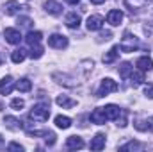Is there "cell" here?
I'll use <instances>...</instances> for the list:
<instances>
[{
	"mask_svg": "<svg viewBox=\"0 0 153 152\" xmlns=\"http://www.w3.org/2000/svg\"><path fill=\"white\" fill-rule=\"evenodd\" d=\"M48 116H50V106L48 104H36L29 113V118L34 122H46Z\"/></svg>",
	"mask_w": 153,
	"mask_h": 152,
	"instance_id": "6da1fadb",
	"label": "cell"
},
{
	"mask_svg": "<svg viewBox=\"0 0 153 152\" xmlns=\"http://www.w3.org/2000/svg\"><path fill=\"white\" fill-rule=\"evenodd\" d=\"M116 90H117V82H116L114 79H111V77H105V79L102 81L98 91H96V97H105V95L112 93Z\"/></svg>",
	"mask_w": 153,
	"mask_h": 152,
	"instance_id": "7a4b0ae2",
	"label": "cell"
},
{
	"mask_svg": "<svg viewBox=\"0 0 153 152\" xmlns=\"http://www.w3.org/2000/svg\"><path fill=\"white\" fill-rule=\"evenodd\" d=\"M137 39L135 36H132L130 32H125V38H123V43L119 45V48L123 50V52H134L135 48H137Z\"/></svg>",
	"mask_w": 153,
	"mask_h": 152,
	"instance_id": "3957f363",
	"label": "cell"
},
{
	"mask_svg": "<svg viewBox=\"0 0 153 152\" xmlns=\"http://www.w3.org/2000/svg\"><path fill=\"white\" fill-rule=\"evenodd\" d=\"M48 45H50L52 48H59V50H62V48L68 47V38L62 36V34H52V36L48 38Z\"/></svg>",
	"mask_w": 153,
	"mask_h": 152,
	"instance_id": "277c9868",
	"label": "cell"
},
{
	"mask_svg": "<svg viewBox=\"0 0 153 152\" xmlns=\"http://www.w3.org/2000/svg\"><path fill=\"white\" fill-rule=\"evenodd\" d=\"M4 38H5L7 43H11V45H18V43L22 41V34H20V31H18V29L7 27V29L4 31Z\"/></svg>",
	"mask_w": 153,
	"mask_h": 152,
	"instance_id": "5b68a950",
	"label": "cell"
},
{
	"mask_svg": "<svg viewBox=\"0 0 153 152\" xmlns=\"http://www.w3.org/2000/svg\"><path fill=\"white\" fill-rule=\"evenodd\" d=\"M103 23H105V20H103L100 14H91V16L87 18V22H85V25H87L89 31H100V29L103 27Z\"/></svg>",
	"mask_w": 153,
	"mask_h": 152,
	"instance_id": "8992f818",
	"label": "cell"
},
{
	"mask_svg": "<svg viewBox=\"0 0 153 152\" xmlns=\"http://www.w3.org/2000/svg\"><path fill=\"white\" fill-rule=\"evenodd\" d=\"M14 86H16V84H14V79L11 75H5L0 81V93H2V95H9V93L14 90Z\"/></svg>",
	"mask_w": 153,
	"mask_h": 152,
	"instance_id": "52a82bcc",
	"label": "cell"
},
{
	"mask_svg": "<svg viewBox=\"0 0 153 152\" xmlns=\"http://www.w3.org/2000/svg\"><path fill=\"white\" fill-rule=\"evenodd\" d=\"M91 122L93 123H96V125H103L109 118H107V114H105V111H103V108H96L93 113H91Z\"/></svg>",
	"mask_w": 153,
	"mask_h": 152,
	"instance_id": "ba28073f",
	"label": "cell"
},
{
	"mask_svg": "<svg viewBox=\"0 0 153 152\" xmlns=\"http://www.w3.org/2000/svg\"><path fill=\"white\" fill-rule=\"evenodd\" d=\"M43 7H45V11H46L48 14H53V16H57V14L62 13V5H61L59 2H55V0H46Z\"/></svg>",
	"mask_w": 153,
	"mask_h": 152,
	"instance_id": "9c48e42d",
	"label": "cell"
},
{
	"mask_svg": "<svg viewBox=\"0 0 153 152\" xmlns=\"http://www.w3.org/2000/svg\"><path fill=\"white\" fill-rule=\"evenodd\" d=\"M121 22H123V13H121L119 9L109 11V14H107V23H111L112 27H117Z\"/></svg>",
	"mask_w": 153,
	"mask_h": 152,
	"instance_id": "30bf717a",
	"label": "cell"
},
{
	"mask_svg": "<svg viewBox=\"0 0 153 152\" xmlns=\"http://www.w3.org/2000/svg\"><path fill=\"white\" fill-rule=\"evenodd\" d=\"M135 66H137L139 70H143V72H150V70H153L152 57H150V56H143V57H139L137 63H135Z\"/></svg>",
	"mask_w": 153,
	"mask_h": 152,
	"instance_id": "8fae6325",
	"label": "cell"
},
{
	"mask_svg": "<svg viewBox=\"0 0 153 152\" xmlns=\"http://www.w3.org/2000/svg\"><path fill=\"white\" fill-rule=\"evenodd\" d=\"M103 111H105V114H107L109 120H117L119 114L123 113V109H121L119 106H116V104H109V106H105Z\"/></svg>",
	"mask_w": 153,
	"mask_h": 152,
	"instance_id": "7c38bea8",
	"label": "cell"
},
{
	"mask_svg": "<svg viewBox=\"0 0 153 152\" xmlns=\"http://www.w3.org/2000/svg\"><path fill=\"white\" fill-rule=\"evenodd\" d=\"M27 5H20L16 0H9V2H5V5H4V11H5V14H9V16H13V14H16L20 9H25Z\"/></svg>",
	"mask_w": 153,
	"mask_h": 152,
	"instance_id": "4fadbf2b",
	"label": "cell"
},
{
	"mask_svg": "<svg viewBox=\"0 0 153 152\" xmlns=\"http://www.w3.org/2000/svg\"><path fill=\"white\" fill-rule=\"evenodd\" d=\"M89 147H91V150H102V149H105V134L98 132V134L91 140Z\"/></svg>",
	"mask_w": 153,
	"mask_h": 152,
	"instance_id": "5bb4252c",
	"label": "cell"
},
{
	"mask_svg": "<svg viewBox=\"0 0 153 152\" xmlns=\"http://www.w3.org/2000/svg\"><path fill=\"white\" fill-rule=\"evenodd\" d=\"M55 102H57V106H61V108H64V109H71V108L76 106V100L70 99L68 95H59V97L55 99Z\"/></svg>",
	"mask_w": 153,
	"mask_h": 152,
	"instance_id": "9a60e30c",
	"label": "cell"
},
{
	"mask_svg": "<svg viewBox=\"0 0 153 152\" xmlns=\"http://www.w3.org/2000/svg\"><path fill=\"white\" fill-rule=\"evenodd\" d=\"M4 123H5V127L11 129V131H20V129H23V123H22L18 118H14V116H5V118H4Z\"/></svg>",
	"mask_w": 153,
	"mask_h": 152,
	"instance_id": "2e32d148",
	"label": "cell"
},
{
	"mask_svg": "<svg viewBox=\"0 0 153 152\" xmlns=\"http://www.w3.org/2000/svg\"><path fill=\"white\" fill-rule=\"evenodd\" d=\"M66 147H68L70 150H78V149L84 147V140H82L80 136H70V138L66 140Z\"/></svg>",
	"mask_w": 153,
	"mask_h": 152,
	"instance_id": "e0dca14e",
	"label": "cell"
},
{
	"mask_svg": "<svg viewBox=\"0 0 153 152\" xmlns=\"http://www.w3.org/2000/svg\"><path fill=\"white\" fill-rule=\"evenodd\" d=\"M128 77H130V82H132L134 88H137V86H141V84L144 82V72H143V70H137V72L132 70V74Z\"/></svg>",
	"mask_w": 153,
	"mask_h": 152,
	"instance_id": "ac0fdd59",
	"label": "cell"
},
{
	"mask_svg": "<svg viewBox=\"0 0 153 152\" xmlns=\"http://www.w3.org/2000/svg\"><path fill=\"white\" fill-rule=\"evenodd\" d=\"M135 129H139V131H150V132H153V116L146 118V120H137V122H135Z\"/></svg>",
	"mask_w": 153,
	"mask_h": 152,
	"instance_id": "d6986e66",
	"label": "cell"
},
{
	"mask_svg": "<svg viewBox=\"0 0 153 152\" xmlns=\"http://www.w3.org/2000/svg\"><path fill=\"white\" fill-rule=\"evenodd\" d=\"M119 52H121V48H119V45H116V47H112L105 56H103V63H107V65H111V63H114L116 57L119 56Z\"/></svg>",
	"mask_w": 153,
	"mask_h": 152,
	"instance_id": "ffe728a7",
	"label": "cell"
},
{
	"mask_svg": "<svg viewBox=\"0 0 153 152\" xmlns=\"http://www.w3.org/2000/svg\"><path fill=\"white\" fill-rule=\"evenodd\" d=\"M80 16L76 14V13H70L68 16H66V27H70V29H78L80 27Z\"/></svg>",
	"mask_w": 153,
	"mask_h": 152,
	"instance_id": "44dd1931",
	"label": "cell"
},
{
	"mask_svg": "<svg viewBox=\"0 0 153 152\" xmlns=\"http://www.w3.org/2000/svg\"><path fill=\"white\" fill-rule=\"evenodd\" d=\"M55 125H57L59 129H68V127H71V118H70V116L57 114V116H55Z\"/></svg>",
	"mask_w": 153,
	"mask_h": 152,
	"instance_id": "7402d4cb",
	"label": "cell"
},
{
	"mask_svg": "<svg viewBox=\"0 0 153 152\" xmlns=\"http://www.w3.org/2000/svg\"><path fill=\"white\" fill-rule=\"evenodd\" d=\"M41 38H43V34H41L39 31H29V34H27L25 41L32 47V45H38L39 41H41Z\"/></svg>",
	"mask_w": 153,
	"mask_h": 152,
	"instance_id": "603a6c76",
	"label": "cell"
},
{
	"mask_svg": "<svg viewBox=\"0 0 153 152\" xmlns=\"http://www.w3.org/2000/svg\"><path fill=\"white\" fill-rule=\"evenodd\" d=\"M150 2H153V0H123V4L126 7H130V9H139V7H143V5H146Z\"/></svg>",
	"mask_w": 153,
	"mask_h": 152,
	"instance_id": "cb8c5ba5",
	"label": "cell"
},
{
	"mask_svg": "<svg viewBox=\"0 0 153 152\" xmlns=\"http://www.w3.org/2000/svg\"><path fill=\"white\" fill-rule=\"evenodd\" d=\"M27 57V50H23V48H16L13 54H11V59H13V63H22L23 59Z\"/></svg>",
	"mask_w": 153,
	"mask_h": 152,
	"instance_id": "d4e9b609",
	"label": "cell"
},
{
	"mask_svg": "<svg viewBox=\"0 0 153 152\" xmlns=\"http://www.w3.org/2000/svg\"><path fill=\"white\" fill-rule=\"evenodd\" d=\"M16 88H18V91H30V88H32V82L27 79V77H23V79H20L18 82H16Z\"/></svg>",
	"mask_w": 153,
	"mask_h": 152,
	"instance_id": "484cf974",
	"label": "cell"
},
{
	"mask_svg": "<svg viewBox=\"0 0 153 152\" xmlns=\"http://www.w3.org/2000/svg\"><path fill=\"white\" fill-rule=\"evenodd\" d=\"M43 52H45V50H43V47L38 43V45H32V47H30V52H29V56H30L32 59H39V57L43 56Z\"/></svg>",
	"mask_w": 153,
	"mask_h": 152,
	"instance_id": "4316f807",
	"label": "cell"
},
{
	"mask_svg": "<svg viewBox=\"0 0 153 152\" xmlns=\"http://www.w3.org/2000/svg\"><path fill=\"white\" fill-rule=\"evenodd\" d=\"M132 70H134V68H132L130 63H123V65L119 66V75L123 77V79H126V77L132 74Z\"/></svg>",
	"mask_w": 153,
	"mask_h": 152,
	"instance_id": "83f0119b",
	"label": "cell"
},
{
	"mask_svg": "<svg viewBox=\"0 0 153 152\" xmlns=\"http://www.w3.org/2000/svg\"><path fill=\"white\" fill-rule=\"evenodd\" d=\"M139 149H143V145L137 143V141H128L126 145L119 147V150H139Z\"/></svg>",
	"mask_w": 153,
	"mask_h": 152,
	"instance_id": "f1b7e54d",
	"label": "cell"
},
{
	"mask_svg": "<svg viewBox=\"0 0 153 152\" xmlns=\"http://www.w3.org/2000/svg\"><path fill=\"white\" fill-rule=\"evenodd\" d=\"M23 106H25L23 99H13V100H11V108H13V109H16V111L23 109Z\"/></svg>",
	"mask_w": 153,
	"mask_h": 152,
	"instance_id": "f546056e",
	"label": "cell"
},
{
	"mask_svg": "<svg viewBox=\"0 0 153 152\" xmlns=\"http://www.w3.org/2000/svg\"><path fill=\"white\" fill-rule=\"evenodd\" d=\"M43 136H45V140H46L48 145H53V143H55V134H53V132H50V131H43Z\"/></svg>",
	"mask_w": 153,
	"mask_h": 152,
	"instance_id": "4dcf8cb0",
	"label": "cell"
},
{
	"mask_svg": "<svg viewBox=\"0 0 153 152\" xmlns=\"http://www.w3.org/2000/svg\"><path fill=\"white\" fill-rule=\"evenodd\" d=\"M126 116H128V113H126V111H125V109H123V113L119 114V118H117V120H116V122H117V125H119V127H126Z\"/></svg>",
	"mask_w": 153,
	"mask_h": 152,
	"instance_id": "1f68e13d",
	"label": "cell"
},
{
	"mask_svg": "<svg viewBox=\"0 0 153 152\" xmlns=\"http://www.w3.org/2000/svg\"><path fill=\"white\" fill-rule=\"evenodd\" d=\"M18 23H20V27H27V29H30L32 20H30V18H20V20H18Z\"/></svg>",
	"mask_w": 153,
	"mask_h": 152,
	"instance_id": "d6a6232c",
	"label": "cell"
},
{
	"mask_svg": "<svg viewBox=\"0 0 153 152\" xmlns=\"http://www.w3.org/2000/svg\"><path fill=\"white\" fill-rule=\"evenodd\" d=\"M7 150H16V152H22V150H23V147H22L20 143L13 141V143H9V145H7Z\"/></svg>",
	"mask_w": 153,
	"mask_h": 152,
	"instance_id": "836d02e7",
	"label": "cell"
},
{
	"mask_svg": "<svg viewBox=\"0 0 153 152\" xmlns=\"http://www.w3.org/2000/svg\"><path fill=\"white\" fill-rule=\"evenodd\" d=\"M144 95H146L148 99H153V82H150V84L144 86Z\"/></svg>",
	"mask_w": 153,
	"mask_h": 152,
	"instance_id": "e575fe53",
	"label": "cell"
},
{
	"mask_svg": "<svg viewBox=\"0 0 153 152\" xmlns=\"http://www.w3.org/2000/svg\"><path fill=\"white\" fill-rule=\"evenodd\" d=\"M64 2H68V4H71V5H76L80 0H64Z\"/></svg>",
	"mask_w": 153,
	"mask_h": 152,
	"instance_id": "d590c367",
	"label": "cell"
},
{
	"mask_svg": "<svg viewBox=\"0 0 153 152\" xmlns=\"http://www.w3.org/2000/svg\"><path fill=\"white\" fill-rule=\"evenodd\" d=\"M91 2H93V4H96V5H100V4H103L105 0H91Z\"/></svg>",
	"mask_w": 153,
	"mask_h": 152,
	"instance_id": "8d00e7d4",
	"label": "cell"
},
{
	"mask_svg": "<svg viewBox=\"0 0 153 152\" xmlns=\"http://www.w3.org/2000/svg\"><path fill=\"white\" fill-rule=\"evenodd\" d=\"M2 147H4V138L0 136V149H2Z\"/></svg>",
	"mask_w": 153,
	"mask_h": 152,
	"instance_id": "74e56055",
	"label": "cell"
}]
</instances>
